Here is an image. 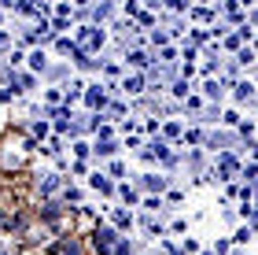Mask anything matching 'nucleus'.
Returning <instances> with one entry per match:
<instances>
[{
	"label": "nucleus",
	"instance_id": "1",
	"mask_svg": "<svg viewBox=\"0 0 258 255\" xmlns=\"http://www.w3.org/2000/svg\"><path fill=\"white\" fill-rule=\"evenodd\" d=\"M111 244H114V229H100V233H96V248L107 251Z\"/></svg>",
	"mask_w": 258,
	"mask_h": 255
},
{
	"label": "nucleus",
	"instance_id": "2",
	"mask_svg": "<svg viewBox=\"0 0 258 255\" xmlns=\"http://www.w3.org/2000/svg\"><path fill=\"white\" fill-rule=\"evenodd\" d=\"M144 189H166V178H159V174H144Z\"/></svg>",
	"mask_w": 258,
	"mask_h": 255
},
{
	"label": "nucleus",
	"instance_id": "3",
	"mask_svg": "<svg viewBox=\"0 0 258 255\" xmlns=\"http://www.w3.org/2000/svg\"><path fill=\"white\" fill-rule=\"evenodd\" d=\"M122 89H125V92H140V89H144V78H137V74H133V78H125V85H122Z\"/></svg>",
	"mask_w": 258,
	"mask_h": 255
},
{
	"label": "nucleus",
	"instance_id": "4",
	"mask_svg": "<svg viewBox=\"0 0 258 255\" xmlns=\"http://www.w3.org/2000/svg\"><path fill=\"white\" fill-rule=\"evenodd\" d=\"M251 92H254V85H251V82H240V85H236V100H247Z\"/></svg>",
	"mask_w": 258,
	"mask_h": 255
},
{
	"label": "nucleus",
	"instance_id": "5",
	"mask_svg": "<svg viewBox=\"0 0 258 255\" xmlns=\"http://www.w3.org/2000/svg\"><path fill=\"white\" fill-rule=\"evenodd\" d=\"M55 185H59V178H55V174H48V178H44V185H41V192H44V196L55 192Z\"/></svg>",
	"mask_w": 258,
	"mask_h": 255
},
{
	"label": "nucleus",
	"instance_id": "6",
	"mask_svg": "<svg viewBox=\"0 0 258 255\" xmlns=\"http://www.w3.org/2000/svg\"><path fill=\"white\" fill-rule=\"evenodd\" d=\"M30 67H33V71H44V52H33L30 56Z\"/></svg>",
	"mask_w": 258,
	"mask_h": 255
},
{
	"label": "nucleus",
	"instance_id": "7",
	"mask_svg": "<svg viewBox=\"0 0 258 255\" xmlns=\"http://www.w3.org/2000/svg\"><path fill=\"white\" fill-rule=\"evenodd\" d=\"M92 185H96V189H100V192H111V181H107V178H103V174H96V178H92Z\"/></svg>",
	"mask_w": 258,
	"mask_h": 255
},
{
	"label": "nucleus",
	"instance_id": "8",
	"mask_svg": "<svg viewBox=\"0 0 258 255\" xmlns=\"http://www.w3.org/2000/svg\"><path fill=\"white\" fill-rule=\"evenodd\" d=\"M59 255H81V248H78V244H74V240H67V244H63V248H59Z\"/></svg>",
	"mask_w": 258,
	"mask_h": 255
},
{
	"label": "nucleus",
	"instance_id": "9",
	"mask_svg": "<svg viewBox=\"0 0 258 255\" xmlns=\"http://www.w3.org/2000/svg\"><path fill=\"white\" fill-rule=\"evenodd\" d=\"M221 170L232 174V170H236V159H232V156H221Z\"/></svg>",
	"mask_w": 258,
	"mask_h": 255
},
{
	"label": "nucleus",
	"instance_id": "10",
	"mask_svg": "<svg viewBox=\"0 0 258 255\" xmlns=\"http://www.w3.org/2000/svg\"><path fill=\"white\" fill-rule=\"evenodd\" d=\"M114 222H118V226H133V218H129L125 211H114Z\"/></svg>",
	"mask_w": 258,
	"mask_h": 255
},
{
	"label": "nucleus",
	"instance_id": "11",
	"mask_svg": "<svg viewBox=\"0 0 258 255\" xmlns=\"http://www.w3.org/2000/svg\"><path fill=\"white\" fill-rule=\"evenodd\" d=\"M203 89H207V96H221V89H218V82H207Z\"/></svg>",
	"mask_w": 258,
	"mask_h": 255
},
{
	"label": "nucleus",
	"instance_id": "12",
	"mask_svg": "<svg viewBox=\"0 0 258 255\" xmlns=\"http://www.w3.org/2000/svg\"><path fill=\"white\" fill-rule=\"evenodd\" d=\"M148 255H155V251H148Z\"/></svg>",
	"mask_w": 258,
	"mask_h": 255
}]
</instances>
